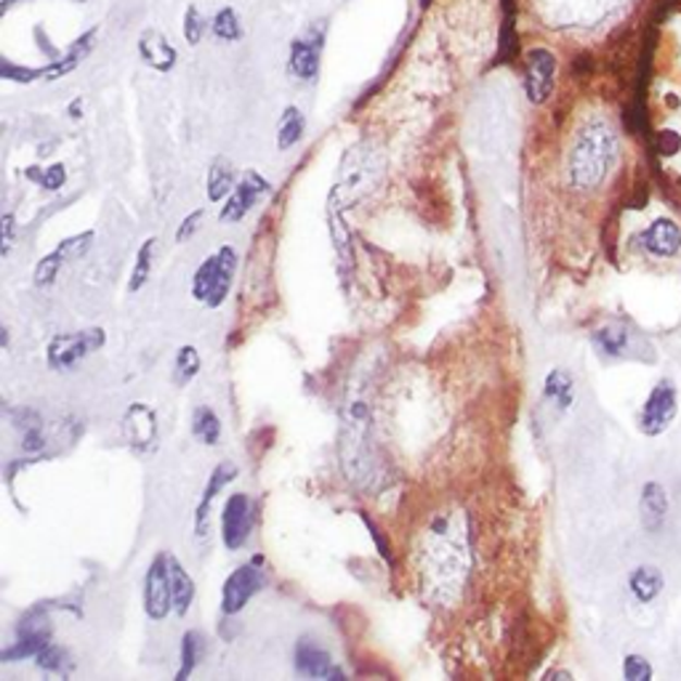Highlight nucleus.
Here are the masks:
<instances>
[{"instance_id": "obj_16", "label": "nucleus", "mask_w": 681, "mask_h": 681, "mask_svg": "<svg viewBox=\"0 0 681 681\" xmlns=\"http://www.w3.org/2000/svg\"><path fill=\"white\" fill-rule=\"evenodd\" d=\"M267 193H269L267 178L261 176V173L248 171L240 178V184L235 187V193L226 197V206H224V211H221V221H224V224H232V221H243L245 216H248L250 208L256 206V200H259V197L267 195Z\"/></svg>"}, {"instance_id": "obj_3", "label": "nucleus", "mask_w": 681, "mask_h": 681, "mask_svg": "<svg viewBox=\"0 0 681 681\" xmlns=\"http://www.w3.org/2000/svg\"><path fill=\"white\" fill-rule=\"evenodd\" d=\"M429 546L423 554V565H429V591L439 602L453 599L461 594L466 581V546L453 535L447 519H434L429 530ZM423 575V578H426Z\"/></svg>"}, {"instance_id": "obj_34", "label": "nucleus", "mask_w": 681, "mask_h": 681, "mask_svg": "<svg viewBox=\"0 0 681 681\" xmlns=\"http://www.w3.org/2000/svg\"><path fill=\"white\" fill-rule=\"evenodd\" d=\"M91 245H94V232H83V235L67 237V240L59 243L57 250L64 261H73V259H83V256L91 250Z\"/></svg>"}, {"instance_id": "obj_21", "label": "nucleus", "mask_w": 681, "mask_h": 681, "mask_svg": "<svg viewBox=\"0 0 681 681\" xmlns=\"http://www.w3.org/2000/svg\"><path fill=\"white\" fill-rule=\"evenodd\" d=\"M97 35H99V29L91 27V29H88V33H83L81 38H77L75 44L70 46V49L57 59V62L46 64V67H44L46 81H59V77L73 73L77 64H81L83 59H86L88 53L94 51V44H97Z\"/></svg>"}, {"instance_id": "obj_19", "label": "nucleus", "mask_w": 681, "mask_h": 681, "mask_svg": "<svg viewBox=\"0 0 681 681\" xmlns=\"http://www.w3.org/2000/svg\"><path fill=\"white\" fill-rule=\"evenodd\" d=\"M639 519L647 533H660L668 522V493L660 482H647L639 495Z\"/></svg>"}, {"instance_id": "obj_47", "label": "nucleus", "mask_w": 681, "mask_h": 681, "mask_svg": "<svg viewBox=\"0 0 681 681\" xmlns=\"http://www.w3.org/2000/svg\"><path fill=\"white\" fill-rule=\"evenodd\" d=\"M70 112H73V117L81 115V99H75V101H73V110H70Z\"/></svg>"}, {"instance_id": "obj_44", "label": "nucleus", "mask_w": 681, "mask_h": 681, "mask_svg": "<svg viewBox=\"0 0 681 681\" xmlns=\"http://www.w3.org/2000/svg\"><path fill=\"white\" fill-rule=\"evenodd\" d=\"M366 524H368V528H370V533H373V541H375V543H379V552H381V557H384V559H386V561H389V565H392V552H389V543H386V541H381V533H379V528H375V524H373V522H370V519H368V517H366Z\"/></svg>"}, {"instance_id": "obj_5", "label": "nucleus", "mask_w": 681, "mask_h": 681, "mask_svg": "<svg viewBox=\"0 0 681 681\" xmlns=\"http://www.w3.org/2000/svg\"><path fill=\"white\" fill-rule=\"evenodd\" d=\"M237 269V253L232 245H224L216 253L208 256L200 267H197L193 277V296L206 307L216 309L230 296L232 280H235Z\"/></svg>"}, {"instance_id": "obj_11", "label": "nucleus", "mask_w": 681, "mask_h": 681, "mask_svg": "<svg viewBox=\"0 0 681 681\" xmlns=\"http://www.w3.org/2000/svg\"><path fill=\"white\" fill-rule=\"evenodd\" d=\"M322 46H325V27H309L307 33L298 35L290 44L288 70L296 81L312 83L320 75V59Z\"/></svg>"}, {"instance_id": "obj_13", "label": "nucleus", "mask_w": 681, "mask_h": 681, "mask_svg": "<svg viewBox=\"0 0 681 681\" xmlns=\"http://www.w3.org/2000/svg\"><path fill=\"white\" fill-rule=\"evenodd\" d=\"M173 609L171 581H169V554H158L149 565L145 578V612L147 618L163 620Z\"/></svg>"}, {"instance_id": "obj_46", "label": "nucleus", "mask_w": 681, "mask_h": 681, "mask_svg": "<svg viewBox=\"0 0 681 681\" xmlns=\"http://www.w3.org/2000/svg\"><path fill=\"white\" fill-rule=\"evenodd\" d=\"M546 679H565V681H570L572 677L567 671H552V673H546Z\"/></svg>"}, {"instance_id": "obj_37", "label": "nucleus", "mask_w": 681, "mask_h": 681, "mask_svg": "<svg viewBox=\"0 0 681 681\" xmlns=\"http://www.w3.org/2000/svg\"><path fill=\"white\" fill-rule=\"evenodd\" d=\"M202 33H206L202 11L197 5H187V11H184V38H187L189 46H197L202 40Z\"/></svg>"}, {"instance_id": "obj_26", "label": "nucleus", "mask_w": 681, "mask_h": 681, "mask_svg": "<svg viewBox=\"0 0 681 681\" xmlns=\"http://www.w3.org/2000/svg\"><path fill=\"white\" fill-rule=\"evenodd\" d=\"M304 128H307L304 112L298 110V107H285L283 117H280L277 123V147L285 152V149L298 145V141L304 139Z\"/></svg>"}, {"instance_id": "obj_45", "label": "nucleus", "mask_w": 681, "mask_h": 681, "mask_svg": "<svg viewBox=\"0 0 681 681\" xmlns=\"http://www.w3.org/2000/svg\"><path fill=\"white\" fill-rule=\"evenodd\" d=\"M14 3H20V0H3V5H0V11H3V14H9V9ZM75 3H86V0H75Z\"/></svg>"}, {"instance_id": "obj_39", "label": "nucleus", "mask_w": 681, "mask_h": 681, "mask_svg": "<svg viewBox=\"0 0 681 681\" xmlns=\"http://www.w3.org/2000/svg\"><path fill=\"white\" fill-rule=\"evenodd\" d=\"M623 677L629 679V681H649V679H653V666H649L647 657L626 655Z\"/></svg>"}, {"instance_id": "obj_1", "label": "nucleus", "mask_w": 681, "mask_h": 681, "mask_svg": "<svg viewBox=\"0 0 681 681\" xmlns=\"http://www.w3.org/2000/svg\"><path fill=\"white\" fill-rule=\"evenodd\" d=\"M338 461L346 480L360 493H375L386 482L384 456L375 442L373 403H370L368 381H357L344 403L338 432Z\"/></svg>"}, {"instance_id": "obj_40", "label": "nucleus", "mask_w": 681, "mask_h": 681, "mask_svg": "<svg viewBox=\"0 0 681 681\" xmlns=\"http://www.w3.org/2000/svg\"><path fill=\"white\" fill-rule=\"evenodd\" d=\"M655 149L663 158H671V154H677L681 149V136L677 131H660V134L655 136Z\"/></svg>"}, {"instance_id": "obj_6", "label": "nucleus", "mask_w": 681, "mask_h": 681, "mask_svg": "<svg viewBox=\"0 0 681 681\" xmlns=\"http://www.w3.org/2000/svg\"><path fill=\"white\" fill-rule=\"evenodd\" d=\"M338 171V184L333 187L327 211H344L351 202L360 200L368 184L373 182V160H370V152L362 147L349 149Z\"/></svg>"}, {"instance_id": "obj_18", "label": "nucleus", "mask_w": 681, "mask_h": 681, "mask_svg": "<svg viewBox=\"0 0 681 681\" xmlns=\"http://www.w3.org/2000/svg\"><path fill=\"white\" fill-rule=\"evenodd\" d=\"M237 474H240V471H237L235 463L221 461L216 469H213V474L208 476V485H206V490H202V498L195 509V533L200 537H206V533H208V513H211L213 498H216V495L221 493V487H226L230 482H235Z\"/></svg>"}, {"instance_id": "obj_43", "label": "nucleus", "mask_w": 681, "mask_h": 681, "mask_svg": "<svg viewBox=\"0 0 681 681\" xmlns=\"http://www.w3.org/2000/svg\"><path fill=\"white\" fill-rule=\"evenodd\" d=\"M11 245H14V213H5L0 221V253L9 256Z\"/></svg>"}, {"instance_id": "obj_32", "label": "nucleus", "mask_w": 681, "mask_h": 681, "mask_svg": "<svg viewBox=\"0 0 681 681\" xmlns=\"http://www.w3.org/2000/svg\"><path fill=\"white\" fill-rule=\"evenodd\" d=\"M200 351L195 346H182L176 355V366H173V379H176V384H187V381H193L200 373Z\"/></svg>"}, {"instance_id": "obj_29", "label": "nucleus", "mask_w": 681, "mask_h": 681, "mask_svg": "<svg viewBox=\"0 0 681 681\" xmlns=\"http://www.w3.org/2000/svg\"><path fill=\"white\" fill-rule=\"evenodd\" d=\"M193 434H195L197 442H202V445H208V447H213L221 439V421H219V416L213 413L211 408H206V405L195 410Z\"/></svg>"}, {"instance_id": "obj_42", "label": "nucleus", "mask_w": 681, "mask_h": 681, "mask_svg": "<svg viewBox=\"0 0 681 681\" xmlns=\"http://www.w3.org/2000/svg\"><path fill=\"white\" fill-rule=\"evenodd\" d=\"M200 224H202V211L189 213V216L184 219L182 224H178V230H176V240H178V243H187L189 237H193L195 232L200 230Z\"/></svg>"}, {"instance_id": "obj_9", "label": "nucleus", "mask_w": 681, "mask_h": 681, "mask_svg": "<svg viewBox=\"0 0 681 681\" xmlns=\"http://www.w3.org/2000/svg\"><path fill=\"white\" fill-rule=\"evenodd\" d=\"M267 572L261 570V559H250L248 565H240L230 578H226L224 591H221V612L237 615L253 599L259 591H264Z\"/></svg>"}, {"instance_id": "obj_4", "label": "nucleus", "mask_w": 681, "mask_h": 681, "mask_svg": "<svg viewBox=\"0 0 681 681\" xmlns=\"http://www.w3.org/2000/svg\"><path fill=\"white\" fill-rule=\"evenodd\" d=\"M591 340L605 360H633L644 362V366H653L657 360L653 340L629 322H607L591 336Z\"/></svg>"}, {"instance_id": "obj_35", "label": "nucleus", "mask_w": 681, "mask_h": 681, "mask_svg": "<svg viewBox=\"0 0 681 681\" xmlns=\"http://www.w3.org/2000/svg\"><path fill=\"white\" fill-rule=\"evenodd\" d=\"M16 636H35V639H51V620L46 615H25L16 623Z\"/></svg>"}, {"instance_id": "obj_24", "label": "nucleus", "mask_w": 681, "mask_h": 681, "mask_svg": "<svg viewBox=\"0 0 681 681\" xmlns=\"http://www.w3.org/2000/svg\"><path fill=\"white\" fill-rule=\"evenodd\" d=\"M169 581L173 596V612H176L178 618H184L195 602V581L187 575V570H184L182 561L176 557H169Z\"/></svg>"}, {"instance_id": "obj_17", "label": "nucleus", "mask_w": 681, "mask_h": 681, "mask_svg": "<svg viewBox=\"0 0 681 681\" xmlns=\"http://www.w3.org/2000/svg\"><path fill=\"white\" fill-rule=\"evenodd\" d=\"M642 248L655 259H673L681 250V226L673 219H655L639 237Z\"/></svg>"}, {"instance_id": "obj_38", "label": "nucleus", "mask_w": 681, "mask_h": 681, "mask_svg": "<svg viewBox=\"0 0 681 681\" xmlns=\"http://www.w3.org/2000/svg\"><path fill=\"white\" fill-rule=\"evenodd\" d=\"M64 660H67V653H64L62 647H57L53 642L46 644V647L35 655V666L44 668V671H62Z\"/></svg>"}, {"instance_id": "obj_30", "label": "nucleus", "mask_w": 681, "mask_h": 681, "mask_svg": "<svg viewBox=\"0 0 681 681\" xmlns=\"http://www.w3.org/2000/svg\"><path fill=\"white\" fill-rule=\"evenodd\" d=\"M154 248H158V240H154V237H149V240L139 248V253H136L134 272H131V280H128V290L131 293H139L147 285L149 274H152Z\"/></svg>"}, {"instance_id": "obj_33", "label": "nucleus", "mask_w": 681, "mask_h": 681, "mask_svg": "<svg viewBox=\"0 0 681 681\" xmlns=\"http://www.w3.org/2000/svg\"><path fill=\"white\" fill-rule=\"evenodd\" d=\"M27 178H33V182H38L40 187L49 189V193H57L59 187H64V182H67V169L64 165H51V169L46 171H38V169H27Z\"/></svg>"}, {"instance_id": "obj_25", "label": "nucleus", "mask_w": 681, "mask_h": 681, "mask_svg": "<svg viewBox=\"0 0 681 681\" xmlns=\"http://www.w3.org/2000/svg\"><path fill=\"white\" fill-rule=\"evenodd\" d=\"M235 189V165L230 163L226 158H216L213 160L211 171H208V184H206V193L208 200L211 202H221L232 195Z\"/></svg>"}, {"instance_id": "obj_12", "label": "nucleus", "mask_w": 681, "mask_h": 681, "mask_svg": "<svg viewBox=\"0 0 681 681\" xmlns=\"http://www.w3.org/2000/svg\"><path fill=\"white\" fill-rule=\"evenodd\" d=\"M554 77H557V57L541 46L530 49L528 64H524V94L535 107L552 97Z\"/></svg>"}, {"instance_id": "obj_41", "label": "nucleus", "mask_w": 681, "mask_h": 681, "mask_svg": "<svg viewBox=\"0 0 681 681\" xmlns=\"http://www.w3.org/2000/svg\"><path fill=\"white\" fill-rule=\"evenodd\" d=\"M0 75L5 77V81H16V83H33L35 77H44V70H29V67H14L11 62H3V67H0Z\"/></svg>"}, {"instance_id": "obj_31", "label": "nucleus", "mask_w": 681, "mask_h": 681, "mask_svg": "<svg viewBox=\"0 0 681 681\" xmlns=\"http://www.w3.org/2000/svg\"><path fill=\"white\" fill-rule=\"evenodd\" d=\"M213 38L221 40V44H235V40L243 38V25L240 16H237L235 9L224 5L216 16H213Z\"/></svg>"}, {"instance_id": "obj_15", "label": "nucleus", "mask_w": 681, "mask_h": 681, "mask_svg": "<svg viewBox=\"0 0 681 681\" xmlns=\"http://www.w3.org/2000/svg\"><path fill=\"white\" fill-rule=\"evenodd\" d=\"M296 671L309 679H344L346 673L333 666V657L312 636L298 639L296 644Z\"/></svg>"}, {"instance_id": "obj_20", "label": "nucleus", "mask_w": 681, "mask_h": 681, "mask_svg": "<svg viewBox=\"0 0 681 681\" xmlns=\"http://www.w3.org/2000/svg\"><path fill=\"white\" fill-rule=\"evenodd\" d=\"M139 57L147 67L158 70V73H171L178 53L169 40H165L163 33H158V29H145V33L139 35Z\"/></svg>"}, {"instance_id": "obj_8", "label": "nucleus", "mask_w": 681, "mask_h": 681, "mask_svg": "<svg viewBox=\"0 0 681 681\" xmlns=\"http://www.w3.org/2000/svg\"><path fill=\"white\" fill-rule=\"evenodd\" d=\"M104 331L101 327H86V331L77 333H59L51 338L46 357H49V366L53 370H70L81 366V360H86L88 355L99 351L104 346Z\"/></svg>"}, {"instance_id": "obj_10", "label": "nucleus", "mask_w": 681, "mask_h": 681, "mask_svg": "<svg viewBox=\"0 0 681 681\" xmlns=\"http://www.w3.org/2000/svg\"><path fill=\"white\" fill-rule=\"evenodd\" d=\"M256 522V506L250 500V495L235 493L226 500L224 513H221V537H224V546L230 552H240L248 543L250 533H253Z\"/></svg>"}, {"instance_id": "obj_23", "label": "nucleus", "mask_w": 681, "mask_h": 681, "mask_svg": "<svg viewBox=\"0 0 681 681\" xmlns=\"http://www.w3.org/2000/svg\"><path fill=\"white\" fill-rule=\"evenodd\" d=\"M543 399L552 405H557L559 413H567L575 403V381H572L570 370L554 368L546 375V384H543Z\"/></svg>"}, {"instance_id": "obj_22", "label": "nucleus", "mask_w": 681, "mask_h": 681, "mask_svg": "<svg viewBox=\"0 0 681 681\" xmlns=\"http://www.w3.org/2000/svg\"><path fill=\"white\" fill-rule=\"evenodd\" d=\"M663 585H666V578L655 565H639L629 575V591L639 605H653L663 594Z\"/></svg>"}, {"instance_id": "obj_2", "label": "nucleus", "mask_w": 681, "mask_h": 681, "mask_svg": "<svg viewBox=\"0 0 681 681\" xmlns=\"http://www.w3.org/2000/svg\"><path fill=\"white\" fill-rule=\"evenodd\" d=\"M618 160V139L605 121H591L578 131L567 158V176L578 193H594L605 184Z\"/></svg>"}, {"instance_id": "obj_14", "label": "nucleus", "mask_w": 681, "mask_h": 681, "mask_svg": "<svg viewBox=\"0 0 681 681\" xmlns=\"http://www.w3.org/2000/svg\"><path fill=\"white\" fill-rule=\"evenodd\" d=\"M123 434L134 450H154V445H158V416H154V410L145 403L131 405L123 416Z\"/></svg>"}, {"instance_id": "obj_27", "label": "nucleus", "mask_w": 681, "mask_h": 681, "mask_svg": "<svg viewBox=\"0 0 681 681\" xmlns=\"http://www.w3.org/2000/svg\"><path fill=\"white\" fill-rule=\"evenodd\" d=\"M202 655H206V636L200 631H187L182 639V668H178L176 681H184L193 677V671L200 666Z\"/></svg>"}, {"instance_id": "obj_28", "label": "nucleus", "mask_w": 681, "mask_h": 681, "mask_svg": "<svg viewBox=\"0 0 681 681\" xmlns=\"http://www.w3.org/2000/svg\"><path fill=\"white\" fill-rule=\"evenodd\" d=\"M327 224H331L333 248H336V253H338L340 269H344V274H349L351 272V237H349V230H346L340 211H327Z\"/></svg>"}, {"instance_id": "obj_36", "label": "nucleus", "mask_w": 681, "mask_h": 681, "mask_svg": "<svg viewBox=\"0 0 681 681\" xmlns=\"http://www.w3.org/2000/svg\"><path fill=\"white\" fill-rule=\"evenodd\" d=\"M62 261L64 259L59 256V250H53V253L44 256V259L38 261V267H35V285H40V288H49L53 280H57Z\"/></svg>"}, {"instance_id": "obj_7", "label": "nucleus", "mask_w": 681, "mask_h": 681, "mask_svg": "<svg viewBox=\"0 0 681 681\" xmlns=\"http://www.w3.org/2000/svg\"><path fill=\"white\" fill-rule=\"evenodd\" d=\"M679 416V389L671 379H660L653 386V392L644 399L642 416H639V429L647 437H660L668 432Z\"/></svg>"}]
</instances>
